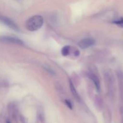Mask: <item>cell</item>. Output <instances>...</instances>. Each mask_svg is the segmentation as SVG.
Returning <instances> with one entry per match:
<instances>
[{"label": "cell", "mask_w": 123, "mask_h": 123, "mask_svg": "<svg viewBox=\"0 0 123 123\" xmlns=\"http://www.w3.org/2000/svg\"><path fill=\"white\" fill-rule=\"evenodd\" d=\"M91 79L92 80V82L94 84L95 86H96V89L97 91H99L100 90V80L96 76L95 74H91Z\"/></svg>", "instance_id": "cell-5"}, {"label": "cell", "mask_w": 123, "mask_h": 123, "mask_svg": "<svg viewBox=\"0 0 123 123\" xmlns=\"http://www.w3.org/2000/svg\"><path fill=\"white\" fill-rule=\"evenodd\" d=\"M70 88L71 91H72V94H73V96L75 97V98H76L78 100H80V97H79V94H78V92H77L75 88H74V85H73L72 81H70Z\"/></svg>", "instance_id": "cell-6"}, {"label": "cell", "mask_w": 123, "mask_h": 123, "mask_svg": "<svg viewBox=\"0 0 123 123\" xmlns=\"http://www.w3.org/2000/svg\"><path fill=\"white\" fill-rule=\"evenodd\" d=\"M43 17L40 15H36L29 18L26 22L25 26L26 29L30 31H35L39 30L43 25Z\"/></svg>", "instance_id": "cell-1"}, {"label": "cell", "mask_w": 123, "mask_h": 123, "mask_svg": "<svg viewBox=\"0 0 123 123\" xmlns=\"http://www.w3.org/2000/svg\"><path fill=\"white\" fill-rule=\"evenodd\" d=\"M95 43V40L92 38H86L81 40L78 43V45L81 49H85L92 46Z\"/></svg>", "instance_id": "cell-2"}, {"label": "cell", "mask_w": 123, "mask_h": 123, "mask_svg": "<svg viewBox=\"0 0 123 123\" xmlns=\"http://www.w3.org/2000/svg\"><path fill=\"white\" fill-rule=\"evenodd\" d=\"M0 20H1L4 24L7 25V26L10 28L12 30H14V31H18V30H19L18 26H17L16 24L13 20L10 19L9 18H5V17H1V18H0Z\"/></svg>", "instance_id": "cell-3"}, {"label": "cell", "mask_w": 123, "mask_h": 123, "mask_svg": "<svg viewBox=\"0 0 123 123\" xmlns=\"http://www.w3.org/2000/svg\"><path fill=\"white\" fill-rule=\"evenodd\" d=\"M70 47L69 46H66L63 47L62 49H61V54L63 56H66L68 55L70 52Z\"/></svg>", "instance_id": "cell-7"}, {"label": "cell", "mask_w": 123, "mask_h": 123, "mask_svg": "<svg viewBox=\"0 0 123 123\" xmlns=\"http://www.w3.org/2000/svg\"><path fill=\"white\" fill-rule=\"evenodd\" d=\"M65 103H66V105H67V106L70 108V109H72V108H73V106H72V103H71L69 100H65Z\"/></svg>", "instance_id": "cell-9"}, {"label": "cell", "mask_w": 123, "mask_h": 123, "mask_svg": "<svg viewBox=\"0 0 123 123\" xmlns=\"http://www.w3.org/2000/svg\"><path fill=\"white\" fill-rule=\"evenodd\" d=\"M2 40L4 42H10V43H15V44H24L23 41L19 38H16V37H4L2 38Z\"/></svg>", "instance_id": "cell-4"}, {"label": "cell", "mask_w": 123, "mask_h": 123, "mask_svg": "<svg viewBox=\"0 0 123 123\" xmlns=\"http://www.w3.org/2000/svg\"><path fill=\"white\" fill-rule=\"evenodd\" d=\"M114 23L118 25L120 27H123V18H121L118 20H115V21H114Z\"/></svg>", "instance_id": "cell-8"}]
</instances>
